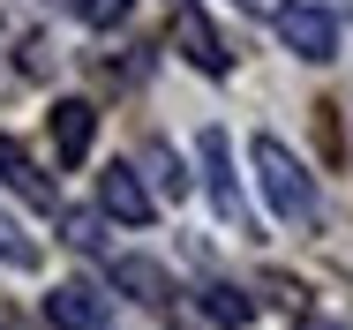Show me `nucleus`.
<instances>
[{"instance_id": "nucleus-1", "label": "nucleus", "mask_w": 353, "mask_h": 330, "mask_svg": "<svg viewBox=\"0 0 353 330\" xmlns=\"http://www.w3.org/2000/svg\"><path fill=\"white\" fill-rule=\"evenodd\" d=\"M248 165H256V181H263L271 218H285V225H316V181H308V165L285 150L279 135H256V143H248Z\"/></svg>"}, {"instance_id": "nucleus-2", "label": "nucleus", "mask_w": 353, "mask_h": 330, "mask_svg": "<svg viewBox=\"0 0 353 330\" xmlns=\"http://www.w3.org/2000/svg\"><path fill=\"white\" fill-rule=\"evenodd\" d=\"M271 30H279L285 53H301V61H331V53H339V23H331L323 8H308V0H301V8H279Z\"/></svg>"}, {"instance_id": "nucleus-3", "label": "nucleus", "mask_w": 353, "mask_h": 330, "mask_svg": "<svg viewBox=\"0 0 353 330\" xmlns=\"http://www.w3.org/2000/svg\"><path fill=\"white\" fill-rule=\"evenodd\" d=\"M173 45L188 53V61L203 68V75H225L233 68V53H225V38H218V23L196 8V0H173Z\"/></svg>"}, {"instance_id": "nucleus-4", "label": "nucleus", "mask_w": 353, "mask_h": 330, "mask_svg": "<svg viewBox=\"0 0 353 330\" xmlns=\"http://www.w3.org/2000/svg\"><path fill=\"white\" fill-rule=\"evenodd\" d=\"M98 203H105V218H121V225H150V210H158L136 165H105V173H98Z\"/></svg>"}, {"instance_id": "nucleus-5", "label": "nucleus", "mask_w": 353, "mask_h": 330, "mask_svg": "<svg viewBox=\"0 0 353 330\" xmlns=\"http://www.w3.org/2000/svg\"><path fill=\"white\" fill-rule=\"evenodd\" d=\"M196 150H203V173H211V203H218V218L241 233V218H248V210H241V181H233V150H225V128H203V143H196Z\"/></svg>"}, {"instance_id": "nucleus-6", "label": "nucleus", "mask_w": 353, "mask_h": 330, "mask_svg": "<svg viewBox=\"0 0 353 330\" xmlns=\"http://www.w3.org/2000/svg\"><path fill=\"white\" fill-rule=\"evenodd\" d=\"M46 323H53V330H98V323H105V293L83 285V278L53 285V293H46Z\"/></svg>"}, {"instance_id": "nucleus-7", "label": "nucleus", "mask_w": 353, "mask_h": 330, "mask_svg": "<svg viewBox=\"0 0 353 330\" xmlns=\"http://www.w3.org/2000/svg\"><path fill=\"white\" fill-rule=\"evenodd\" d=\"M90 135H98V105L90 98H61L53 105V150H61V165L90 158Z\"/></svg>"}, {"instance_id": "nucleus-8", "label": "nucleus", "mask_w": 353, "mask_h": 330, "mask_svg": "<svg viewBox=\"0 0 353 330\" xmlns=\"http://www.w3.org/2000/svg\"><path fill=\"white\" fill-rule=\"evenodd\" d=\"M0 181H8V188H15L23 203H38V210H53V181H46V173L30 165V150H23L15 135H0Z\"/></svg>"}, {"instance_id": "nucleus-9", "label": "nucleus", "mask_w": 353, "mask_h": 330, "mask_svg": "<svg viewBox=\"0 0 353 330\" xmlns=\"http://www.w3.org/2000/svg\"><path fill=\"white\" fill-rule=\"evenodd\" d=\"M113 285H121L128 300H143V308H165V293H173V278L150 263V256H121V263H113Z\"/></svg>"}, {"instance_id": "nucleus-10", "label": "nucleus", "mask_w": 353, "mask_h": 330, "mask_svg": "<svg viewBox=\"0 0 353 330\" xmlns=\"http://www.w3.org/2000/svg\"><path fill=\"white\" fill-rule=\"evenodd\" d=\"M203 308H211V323H225V330L256 323V300H248L241 285H203Z\"/></svg>"}, {"instance_id": "nucleus-11", "label": "nucleus", "mask_w": 353, "mask_h": 330, "mask_svg": "<svg viewBox=\"0 0 353 330\" xmlns=\"http://www.w3.org/2000/svg\"><path fill=\"white\" fill-rule=\"evenodd\" d=\"M75 15H83L90 30H113V23L128 15V0H75Z\"/></svg>"}, {"instance_id": "nucleus-12", "label": "nucleus", "mask_w": 353, "mask_h": 330, "mask_svg": "<svg viewBox=\"0 0 353 330\" xmlns=\"http://www.w3.org/2000/svg\"><path fill=\"white\" fill-rule=\"evenodd\" d=\"M150 181H158V188H165V196H173V203L188 196V173H181V165H173L165 150H150Z\"/></svg>"}, {"instance_id": "nucleus-13", "label": "nucleus", "mask_w": 353, "mask_h": 330, "mask_svg": "<svg viewBox=\"0 0 353 330\" xmlns=\"http://www.w3.org/2000/svg\"><path fill=\"white\" fill-rule=\"evenodd\" d=\"M61 240H68V248H98V218H90V210H68V218H61Z\"/></svg>"}, {"instance_id": "nucleus-14", "label": "nucleus", "mask_w": 353, "mask_h": 330, "mask_svg": "<svg viewBox=\"0 0 353 330\" xmlns=\"http://www.w3.org/2000/svg\"><path fill=\"white\" fill-rule=\"evenodd\" d=\"M0 256H8L15 270H30V263H38V248H30V240H23V233H15L8 218H0Z\"/></svg>"}, {"instance_id": "nucleus-15", "label": "nucleus", "mask_w": 353, "mask_h": 330, "mask_svg": "<svg viewBox=\"0 0 353 330\" xmlns=\"http://www.w3.org/2000/svg\"><path fill=\"white\" fill-rule=\"evenodd\" d=\"M293 330H346V323H323V316H301Z\"/></svg>"}]
</instances>
